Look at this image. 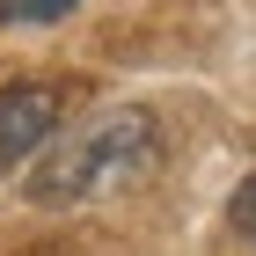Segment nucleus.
<instances>
[{
	"label": "nucleus",
	"instance_id": "nucleus-1",
	"mask_svg": "<svg viewBox=\"0 0 256 256\" xmlns=\"http://www.w3.org/2000/svg\"><path fill=\"white\" fill-rule=\"evenodd\" d=\"M161 161V124L154 110H96L66 139H52V154L30 168V205H88L102 190H124Z\"/></svg>",
	"mask_w": 256,
	"mask_h": 256
},
{
	"label": "nucleus",
	"instance_id": "nucleus-2",
	"mask_svg": "<svg viewBox=\"0 0 256 256\" xmlns=\"http://www.w3.org/2000/svg\"><path fill=\"white\" fill-rule=\"evenodd\" d=\"M59 118H66V96L52 80H8L0 88V176L15 161H30L37 146H52Z\"/></svg>",
	"mask_w": 256,
	"mask_h": 256
},
{
	"label": "nucleus",
	"instance_id": "nucleus-3",
	"mask_svg": "<svg viewBox=\"0 0 256 256\" xmlns=\"http://www.w3.org/2000/svg\"><path fill=\"white\" fill-rule=\"evenodd\" d=\"M80 0H0V30H22V22H66Z\"/></svg>",
	"mask_w": 256,
	"mask_h": 256
},
{
	"label": "nucleus",
	"instance_id": "nucleus-4",
	"mask_svg": "<svg viewBox=\"0 0 256 256\" xmlns=\"http://www.w3.org/2000/svg\"><path fill=\"white\" fill-rule=\"evenodd\" d=\"M227 220H234L242 234H249V242H256V176H242V190H234V198H227Z\"/></svg>",
	"mask_w": 256,
	"mask_h": 256
}]
</instances>
